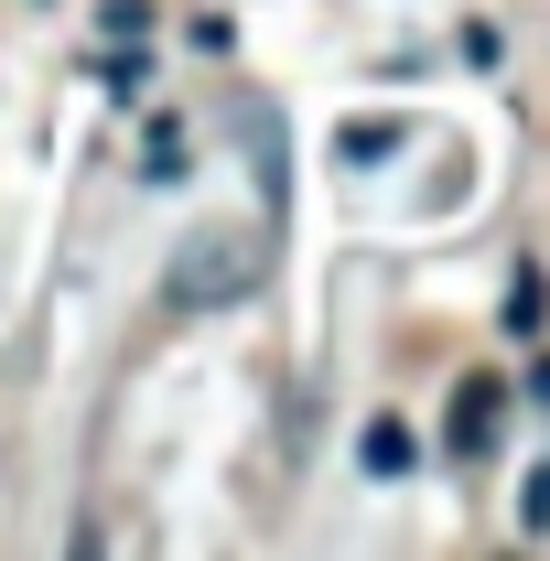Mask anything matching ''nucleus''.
Segmentation results:
<instances>
[{"instance_id":"obj_1","label":"nucleus","mask_w":550,"mask_h":561,"mask_svg":"<svg viewBox=\"0 0 550 561\" xmlns=\"http://www.w3.org/2000/svg\"><path fill=\"white\" fill-rule=\"evenodd\" d=\"M260 291V238L249 227H195L162 271V313H216V302H249Z\"/></svg>"},{"instance_id":"obj_2","label":"nucleus","mask_w":550,"mask_h":561,"mask_svg":"<svg viewBox=\"0 0 550 561\" xmlns=\"http://www.w3.org/2000/svg\"><path fill=\"white\" fill-rule=\"evenodd\" d=\"M485 432H496V378H465L454 389V454H485Z\"/></svg>"},{"instance_id":"obj_3","label":"nucleus","mask_w":550,"mask_h":561,"mask_svg":"<svg viewBox=\"0 0 550 561\" xmlns=\"http://www.w3.org/2000/svg\"><path fill=\"white\" fill-rule=\"evenodd\" d=\"M367 476H411V421H367Z\"/></svg>"},{"instance_id":"obj_4","label":"nucleus","mask_w":550,"mask_h":561,"mask_svg":"<svg viewBox=\"0 0 550 561\" xmlns=\"http://www.w3.org/2000/svg\"><path fill=\"white\" fill-rule=\"evenodd\" d=\"M335 151H345V162H378V151H400V119H345Z\"/></svg>"},{"instance_id":"obj_5","label":"nucleus","mask_w":550,"mask_h":561,"mask_svg":"<svg viewBox=\"0 0 550 561\" xmlns=\"http://www.w3.org/2000/svg\"><path fill=\"white\" fill-rule=\"evenodd\" d=\"M140 173H151V184H184V130H173V119L140 140Z\"/></svg>"},{"instance_id":"obj_6","label":"nucleus","mask_w":550,"mask_h":561,"mask_svg":"<svg viewBox=\"0 0 550 561\" xmlns=\"http://www.w3.org/2000/svg\"><path fill=\"white\" fill-rule=\"evenodd\" d=\"M518 529L550 540V465H529V496H518Z\"/></svg>"}]
</instances>
